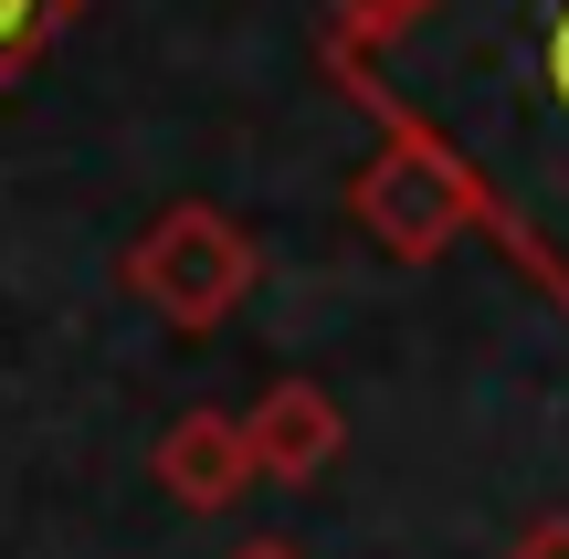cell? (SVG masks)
I'll use <instances>...</instances> for the list:
<instances>
[{"mask_svg":"<svg viewBox=\"0 0 569 559\" xmlns=\"http://www.w3.org/2000/svg\"><path fill=\"white\" fill-rule=\"evenodd\" d=\"M369 127H422L486 201V243L569 317V0H432L411 32L338 53Z\"/></svg>","mask_w":569,"mask_h":559,"instance_id":"6da1fadb","label":"cell"},{"mask_svg":"<svg viewBox=\"0 0 569 559\" xmlns=\"http://www.w3.org/2000/svg\"><path fill=\"white\" fill-rule=\"evenodd\" d=\"M117 274H127V296H138L159 328L211 338V328L253 296L264 253H253V232L232 222L222 201H169V211H148V232L117 253Z\"/></svg>","mask_w":569,"mask_h":559,"instance_id":"7a4b0ae2","label":"cell"},{"mask_svg":"<svg viewBox=\"0 0 569 559\" xmlns=\"http://www.w3.org/2000/svg\"><path fill=\"white\" fill-rule=\"evenodd\" d=\"M348 222L390 253V264H443L465 232H486V201L453 169V148H432L422 127H380V148L348 180Z\"/></svg>","mask_w":569,"mask_h":559,"instance_id":"3957f363","label":"cell"},{"mask_svg":"<svg viewBox=\"0 0 569 559\" xmlns=\"http://www.w3.org/2000/svg\"><path fill=\"white\" fill-rule=\"evenodd\" d=\"M148 465H159V486L190 507V518H222V507H243L253 486H264L253 476V443H243V412H211V401L169 422Z\"/></svg>","mask_w":569,"mask_h":559,"instance_id":"277c9868","label":"cell"},{"mask_svg":"<svg viewBox=\"0 0 569 559\" xmlns=\"http://www.w3.org/2000/svg\"><path fill=\"white\" fill-rule=\"evenodd\" d=\"M243 443H253V476L264 486H317L348 443V412L317 391V380H274L264 401L243 412Z\"/></svg>","mask_w":569,"mask_h":559,"instance_id":"5b68a950","label":"cell"},{"mask_svg":"<svg viewBox=\"0 0 569 559\" xmlns=\"http://www.w3.org/2000/svg\"><path fill=\"white\" fill-rule=\"evenodd\" d=\"M74 11H84V0H0V96H11V84L63 42V21H74Z\"/></svg>","mask_w":569,"mask_h":559,"instance_id":"8992f818","label":"cell"},{"mask_svg":"<svg viewBox=\"0 0 569 559\" xmlns=\"http://www.w3.org/2000/svg\"><path fill=\"white\" fill-rule=\"evenodd\" d=\"M317 11H327V42H338V53H369V42L411 32L432 0H317Z\"/></svg>","mask_w":569,"mask_h":559,"instance_id":"52a82bcc","label":"cell"},{"mask_svg":"<svg viewBox=\"0 0 569 559\" xmlns=\"http://www.w3.org/2000/svg\"><path fill=\"white\" fill-rule=\"evenodd\" d=\"M507 559H569V518H528L517 528V549Z\"/></svg>","mask_w":569,"mask_h":559,"instance_id":"ba28073f","label":"cell"},{"mask_svg":"<svg viewBox=\"0 0 569 559\" xmlns=\"http://www.w3.org/2000/svg\"><path fill=\"white\" fill-rule=\"evenodd\" d=\"M232 559H296V549H284V539H253V549H232Z\"/></svg>","mask_w":569,"mask_h":559,"instance_id":"9c48e42d","label":"cell"}]
</instances>
